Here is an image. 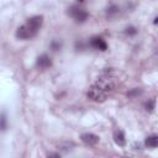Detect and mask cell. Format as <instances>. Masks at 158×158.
I'll list each match as a JSON object with an SVG mask.
<instances>
[{
	"instance_id": "cell-6",
	"label": "cell",
	"mask_w": 158,
	"mask_h": 158,
	"mask_svg": "<svg viewBox=\"0 0 158 158\" xmlns=\"http://www.w3.org/2000/svg\"><path fill=\"white\" fill-rule=\"evenodd\" d=\"M37 65L40 68H43L44 69V68H48V67L52 65V60H51V58L47 54H42V56H40L37 58Z\"/></svg>"
},
{
	"instance_id": "cell-10",
	"label": "cell",
	"mask_w": 158,
	"mask_h": 158,
	"mask_svg": "<svg viewBox=\"0 0 158 158\" xmlns=\"http://www.w3.org/2000/svg\"><path fill=\"white\" fill-rule=\"evenodd\" d=\"M153 109H154V100H149L146 104V110L147 111H153Z\"/></svg>"
},
{
	"instance_id": "cell-2",
	"label": "cell",
	"mask_w": 158,
	"mask_h": 158,
	"mask_svg": "<svg viewBox=\"0 0 158 158\" xmlns=\"http://www.w3.org/2000/svg\"><path fill=\"white\" fill-rule=\"evenodd\" d=\"M88 98L90 99V100H93V101H96V102H102V101H105V99H106V96H107V93L101 88V86H99L98 84H95V85H93L89 90H88Z\"/></svg>"
},
{
	"instance_id": "cell-7",
	"label": "cell",
	"mask_w": 158,
	"mask_h": 158,
	"mask_svg": "<svg viewBox=\"0 0 158 158\" xmlns=\"http://www.w3.org/2000/svg\"><path fill=\"white\" fill-rule=\"evenodd\" d=\"M114 139H115L116 144H118V146H121V147H123V146L126 144L125 135H123V132L120 131V130H117V131L115 132V135H114Z\"/></svg>"
},
{
	"instance_id": "cell-3",
	"label": "cell",
	"mask_w": 158,
	"mask_h": 158,
	"mask_svg": "<svg viewBox=\"0 0 158 158\" xmlns=\"http://www.w3.org/2000/svg\"><path fill=\"white\" fill-rule=\"evenodd\" d=\"M69 14H70V16H72L77 22H84V21L88 19V12H86L84 9H81V7H79V6H75V5L69 9Z\"/></svg>"
},
{
	"instance_id": "cell-12",
	"label": "cell",
	"mask_w": 158,
	"mask_h": 158,
	"mask_svg": "<svg viewBox=\"0 0 158 158\" xmlns=\"http://www.w3.org/2000/svg\"><path fill=\"white\" fill-rule=\"evenodd\" d=\"M137 31H136V28L135 27H128V28H126V33L127 35H135Z\"/></svg>"
},
{
	"instance_id": "cell-1",
	"label": "cell",
	"mask_w": 158,
	"mask_h": 158,
	"mask_svg": "<svg viewBox=\"0 0 158 158\" xmlns=\"http://www.w3.org/2000/svg\"><path fill=\"white\" fill-rule=\"evenodd\" d=\"M43 23V17L42 16H33L27 20L26 23L20 26L16 31V37L20 40H28L36 36L37 31Z\"/></svg>"
},
{
	"instance_id": "cell-13",
	"label": "cell",
	"mask_w": 158,
	"mask_h": 158,
	"mask_svg": "<svg viewBox=\"0 0 158 158\" xmlns=\"http://www.w3.org/2000/svg\"><path fill=\"white\" fill-rule=\"evenodd\" d=\"M60 154H58V153H49L48 154V157H59Z\"/></svg>"
},
{
	"instance_id": "cell-9",
	"label": "cell",
	"mask_w": 158,
	"mask_h": 158,
	"mask_svg": "<svg viewBox=\"0 0 158 158\" xmlns=\"http://www.w3.org/2000/svg\"><path fill=\"white\" fill-rule=\"evenodd\" d=\"M7 127V118L5 116V114H1L0 115V130L1 131H5Z\"/></svg>"
},
{
	"instance_id": "cell-5",
	"label": "cell",
	"mask_w": 158,
	"mask_h": 158,
	"mask_svg": "<svg viewBox=\"0 0 158 158\" xmlns=\"http://www.w3.org/2000/svg\"><path fill=\"white\" fill-rule=\"evenodd\" d=\"M91 46L94 47V48H96V49H100V51H106V48H107V44H106V42L101 38V37H94L93 40H91Z\"/></svg>"
},
{
	"instance_id": "cell-8",
	"label": "cell",
	"mask_w": 158,
	"mask_h": 158,
	"mask_svg": "<svg viewBox=\"0 0 158 158\" xmlns=\"http://www.w3.org/2000/svg\"><path fill=\"white\" fill-rule=\"evenodd\" d=\"M146 146H147V147H151V148H156V147L158 146V136L152 135V136L147 137V139H146Z\"/></svg>"
},
{
	"instance_id": "cell-4",
	"label": "cell",
	"mask_w": 158,
	"mask_h": 158,
	"mask_svg": "<svg viewBox=\"0 0 158 158\" xmlns=\"http://www.w3.org/2000/svg\"><path fill=\"white\" fill-rule=\"evenodd\" d=\"M81 141L86 146H95L99 143L100 138H99V136H96L94 133H84V135H81Z\"/></svg>"
},
{
	"instance_id": "cell-14",
	"label": "cell",
	"mask_w": 158,
	"mask_h": 158,
	"mask_svg": "<svg viewBox=\"0 0 158 158\" xmlns=\"http://www.w3.org/2000/svg\"><path fill=\"white\" fill-rule=\"evenodd\" d=\"M79 1H80V2H81V1H84V0H79Z\"/></svg>"
},
{
	"instance_id": "cell-11",
	"label": "cell",
	"mask_w": 158,
	"mask_h": 158,
	"mask_svg": "<svg viewBox=\"0 0 158 158\" xmlns=\"http://www.w3.org/2000/svg\"><path fill=\"white\" fill-rule=\"evenodd\" d=\"M117 11H118V9H117L116 6H111V7H110V9L107 10V15H109V16H111V15L116 14Z\"/></svg>"
}]
</instances>
